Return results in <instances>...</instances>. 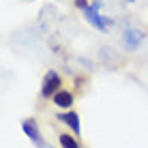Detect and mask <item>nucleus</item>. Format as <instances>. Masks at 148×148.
I'll list each match as a JSON object with an SVG mask.
<instances>
[{
  "mask_svg": "<svg viewBox=\"0 0 148 148\" xmlns=\"http://www.w3.org/2000/svg\"><path fill=\"white\" fill-rule=\"evenodd\" d=\"M22 129H24V133H26L30 140L39 144V127H37V120H34V118H26V120L22 122Z\"/></svg>",
  "mask_w": 148,
  "mask_h": 148,
  "instance_id": "nucleus-4",
  "label": "nucleus"
},
{
  "mask_svg": "<svg viewBox=\"0 0 148 148\" xmlns=\"http://www.w3.org/2000/svg\"><path fill=\"white\" fill-rule=\"evenodd\" d=\"M142 41H144V32H140V30H135V28H127L125 34H122V43L129 49H135Z\"/></svg>",
  "mask_w": 148,
  "mask_h": 148,
  "instance_id": "nucleus-3",
  "label": "nucleus"
},
{
  "mask_svg": "<svg viewBox=\"0 0 148 148\" xmlns=\"http://www.w3.org/2000/svg\"><path fill=\"white\" fill-rule=\"evenodd\" d=\"M129 2H133V0H129Z\"/></svg>",
  "mask_w": 148,
  "mask_h": 148,
  "instance_id": "nucleus-9",
  "label": "nucleus"
},
{
  "mask_svg": "<svg viewBox=\"0 0 148 148\" xmlns=\"http://www.w3.org/2000/svg\"><path fill=\"white\" fill-rule=\"evenodd\" d=\"M52 99H54V103L58 105V108H69V105L73 103V97H71V92H64V90H58Z\"/></svg>",
  "mask_w": 148,
  "mask_h": 148,
  "instance_id": "nucleus-6",
  "label": "nucleus"
},
{
  "mask_svg": "<svg viewBox=\"0 0 148 148\" xmlns=\"http://www.w3.org/2000/svg\"><path fill=\"white\" fill-rule=\"evenodd\" d=\"M60 84H62V79H60L58 73H54V71H49L47 75H45V82H43V88H41V95L45 97V99H49V97H54L58 92Z\"/></svg>",
  "mask_w": 148,
  "mask_h": 148,
  "instance_id": "nucleus-2",
  "label": "nucleus"
},
{
  "mask_svg": "<svg viewBox=\"0 0 148 148\" xmlns=\"http://www.w3.org/2000/svg\"><path fill=\"white\" fill-rule=\"evenodd\" d=\"M60 122H64L67 127H71V129L75 131V135H79V116L75 114V112H69V114H60L58 116Z\"/></svg>",
  "mask_w": 148,
  "mask_h": 148,
  "instance_id": "nucleus-5",
  "label": "nucleus"
},
{
  "mask_svg": "<svg viewBox=\"0 0 148 148\" xmlns=\"http://www.w3.org/2000/svg\"><path fill=\"white\" fill-rule=\"evenodd\" d=\"M75 4H77V7H82V9L88 7V4H86V0H75Z\"/></svg>",
  "mask_w": 148,
  "mask_h": 148,
  "instance_id": "nucleus-8",
  "label": "nucleus"
},
{
  "mask_svg": "<svg viewBox=\"0 0 148 148\" xmlns=\"http://www.w3.org/2000/svg\"><path fill=\"white\" fill-rule=\"evenodd\" d=\"M58 140H60V146H62V148H79V144L75 142V137H71V135H64L62 133Z\"/></svg>",
  "mask_w": 148,
  "mask_h": 148,
  "instance_id": "nucleus-7",
  "label": "nucleus"
},
{
  "mask_svg": "<svg viewBox=\"0 0 148 148\" xmlns=\"http://www.w3.org/2000/svg\"><path fill=\"white\" fill-rule=\"evenodd\" d=\"M99 7H101V2H95L92 7H84V15H86V19H88L90 24H92L95 28H99V30H105L112 24V19L108 17H101L99 15Z\"/></svg>",
  "mask_w": 148,
  "mask_h": 148,
  "instance_id": "nucleus-1",
  "label": "nucleus"
}]
</instances>
